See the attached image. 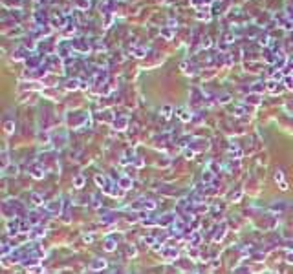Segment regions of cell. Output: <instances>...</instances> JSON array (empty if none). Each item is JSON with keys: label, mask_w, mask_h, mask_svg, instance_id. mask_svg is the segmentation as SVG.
Here are the masks:
<instances>
[{"label": "cell", "mask_w": 293, "mask_h": 274, "mask_svg": "<svg viewBox=\"0 0 293 274\" xmlns=\"http://www.w3.org/2000/svg\"><path fill=\"white\" fill-rule=\"evenodd\" d=\"M6 132H7V134H11V132H13V123H11V121H9V123H6Z\"/></svg>", "instance_id": "obj_4"}, {"label": "cell", "mask_w": 293, "mask_h": 274, "mask_svg": "<svg viewBox=\"0 0 293 274\" xmlns=\"http://www.w3.org/2000/svg\"><path fill=\"white\" fill-rule=\"evenodd\" d=\"M31 197H33V203H35V205H40V203H42V197H40L39 194H33Z\"/></svg>", "instance_id": "obj_3"}, {"label": "cell", "mask_w": 293, "mask_h": 274, "mask_svg": "<svg viewBox=\"0 0 293 274\" xmlns=\"http://www.w3.org/2000/svg\"><path fill=\"white\" fill-rule=\"evenodd\" d=\"M280 188H282V190H288V183H286V181L280 183Z\"/></svg>", "instance_id": "obj_6"}, {"label": "cell", "mask_w": 293, "mask_h": 274, "mask_svg": "<svg viewBox=\"0 0 293 274\" xmlns=\"http://www.w3.org/2000/svg\"><path fill=\"white\" fill-rule=\"evenodd\" d=\"M73 185H75L77 188H81V186L84 185V177H83V176H77L75 179H73Z\"/></svg>", "instance_id": "obj_1"}, {"label": "cell", "mask_w": 293, "mask_h": 274, "mask_svg": "<svg viewBox=\"0 0 293 274\" xmlns=\"http://www.w3.org/2000/svg\"><path fill=\"white\" fill-rule=\"evenodd\" d=\"M105 265H106L105 261H101V259H97V261H94V263H92V269H95V270H97V269H103Z\"/></svg>", "instance_id": "obj_2"}, {"label": "cell", "mask_w": 293, "mask_h": 274, "mask_svg": "<svg viewBox=\"0 0 293 274\" xmlns=\"http://www.w3.org/2000/svg\"><path fill=\"white\" fill-rule=\"evenodd\" d=\"M275 181H282V172H280V170L275 174Z\"/></svg>", "instance_id": "obj_5"}]
</instances>
